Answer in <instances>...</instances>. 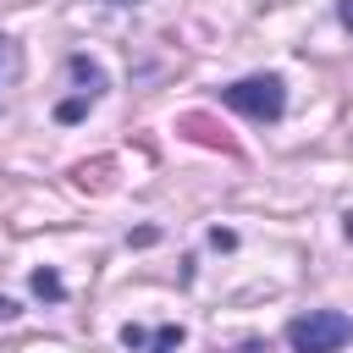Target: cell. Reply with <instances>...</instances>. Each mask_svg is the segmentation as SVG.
<instances>
[{
  "label": "cell",
  "instance_id": "6da1fadb",
  "mask_svg": "<svg viewBox=\"0 0 353 353\" xmlns=\"http://www.w3.org/2000/svg\"><path fill=\"white\" fill-rule=\"evenodd\" d=\"M221 105L248 116V121H281L287 116V83L276 72H254V77H237L221 88Z\"/></svg>",
  "mask_w": 353,
  "mask_h": 353
},
{
  "label": "cell",
  "instance_id": "7a4b0ae2",
  "mask_svg": "<svg viewBox=\"0 0 353 353\" xmlns=\"http://www.w3.org/2000/svg\"><path fill=\"white\" fill-rule=\"evenodd\" d=\"M347 342H353V314H342V309H309V314L287 320L292 353H342Z\"/></svg>",
  "mask_w": 353,
  "mask_h": 353
},
{
  "label": "cell",
  "instance_id": "3957f363",
  "mask_svg": "<svg viewBox=\"0 0 353 353\" xmlns=\"http://www.w3.org/2000/svg\"><path fill=\"white\" fill-rule=\"evenodd\" d=\"M66 66H72V77L83 83V94H88V99H99V94H105V72H99V66H94L88 55H72Z\"/></svg>",
  "mask_w": 353,
  "mask_h": 353
},
{
  "label": "cell",
  "instance_id": "277c9868",
  "mask_svg": "<svg viewBox=\"0 0 353 353\" xmlns=\"http://www.w3.org/2000/svg\"><path fill=\"white\" fill-rule=\"evenodd\" d=\"M17 77H22V50H17V39L0 33V88H11Z\"/></svg>",
  "mask_w": 353,
  "mask_h": 353
},
{
  "label": "cell",
  "instance_id": "5b68a950",
  "mask_svg": "<svg viewBox=\"0 0 353 353\" xmlns=\"http://www.w3.org/2000/svg\"><path fill=\"white\" fill-rule=\"evenodd\" d=\"M28 287H33L39 298H50V303H61V298H66V287H61V276H55L50 265H44V270H33V281H28Z\"/></svg>",
  "mask_w": 353,
  "mask_h": 353
},
{
  "label": "cell",
  "instance_id": "8992f818",
  "mask_svg": "<svg viewBox=\"0 0 353 353\" xmlns=\"http://www.w3.org/2000/svg\"><path fill=\"white\" fill-rule=\"evenodd\" d=\"M143 347H149V353H176V347H182V325H160V331H149Z\"/></svg>",
  "mask_w": 353,
  "mask_h": 353
},
{
  "label": "cell",
  "instance_id": "52a82bcc",
  "mask_svg": "<svg viewBox=\"0 0 353 353\" xmlns=\"http://www.w3.org/2000/svg\"><path fill=\"white\" fill-rule=\"evenodd\" d=\"M88 105H94V99H88V94H77V99H61V105H55V116H61V121H83V116H88Z\"/></svg>",
  "mask_w": 353,
  "mask_h": 353
},
{
  "label": "cell",
  "instance_id": "ba28073f",
  "mask_svg": "<svg viewBox=\"0 0 353 353\" xmlns=\"http://www.w3.org/2000/svg\"><path fill=\"white\" fill-rule=\"evenodd\" d=\"M17 314H22V303H17V298H6V292H0V325H11V320H17Z\"/></svg>",
  "mask_w": 353,
  "mask_h": 353
},
{
  "label": "cell",
  "instance_id": "9c48e42d",
  "mask_svg": "<svg viewBox=\"0 0 353 353\" xmlns=\"http://www.w3.org/2000/svg\"><path fill=\"white\" fill-rule=\"evenodd\" d=\"M336 17H342V28L353 33V0H342V6H336Z\"/></svg>",
  "mask_w": 353,
  "mask_h": 353
},
{
  "label": "cell",
  "instance_id": "30bf717a",
  "mask_svg": "<svg viewBox=\"0 0 353 353\" xmlns=\"http://www.w3.org/2000/svg\"><path fill=\"white\" fill-rule=\"evenodd\" d=\"M110 6H143V0H110Z\"/></svg>",
  "mask_w": 353,
  "mask_h": 353
}]
</instances>
